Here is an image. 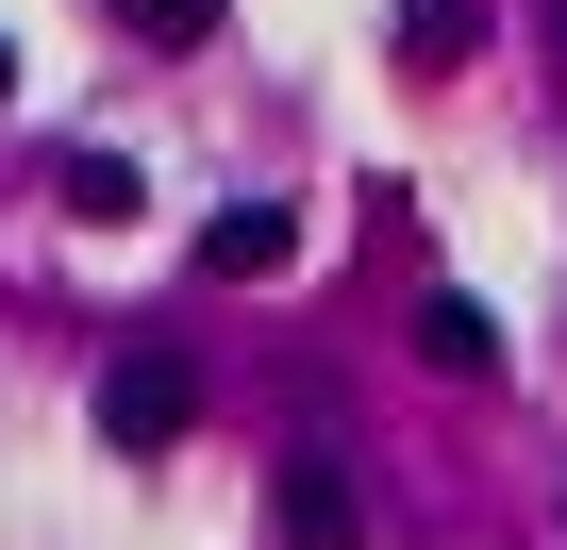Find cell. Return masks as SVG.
I'll use <instances>...</instances> for the list:
<instances>
[{"label":"cell","mask_w":567,"mask_h":550,"mask_svg":"<svg viewBox=\"0 0 567 550\" xmlns=\"http://www.w3.org/2000/svg\"><path fill=\"white\" fill-rule=\"evenodd\" d=\"M200 267H217V284H284V267H301V217L234 200V217H200Z\"/></svg>","instance_id":"obj_2"},{"label":"cell","mask_w":567,"mask_h":550,"mask_svg":"<svg viewBox=\"0 0 567 550\" xmlns=\"http://www.w3.org/2000/svg\"><path fill=\"white\" fill-rule=\"evenodd\" d=\"M417 351H434L451 384H484V367H501V318H484L467 284H434V301H417Z\"/></svg>","instance_id":"obj_4"},{"label":"cell","mask_w":567,"mask_h":550,"mask_svg":"<svg viewBox=\"0 0 567 550\" xmlns=\"http://www.w3.org/2000/svg\"><path fill=\"white\" fill-rule=\"evenodd\" d=\"M284 550H368V500H351V467H284Z\"/></svg>","instance_id":"obj_3"},{"label":"cell","mask_w":567,"mask_h":550,"mask_svg":"<svg viewBox=\"0 0 567 550\" xmlns=\"http://www.w3.org/2000/svg\"><path fill=\"white\" fill-rule=\"evenodd\" d=\"M184 417H200V384H184L167 351H117V367H101V434H117V450H167Z\"/></svg>","instance_id":"obj_1"},{"label":"cell","mask_w":567,"mask_h":550,"mask_svg":"<svg viewBox=\"0 0 567 550\" xmlns=\"http://www.w3.org/2000/svg\"><path fill=\"white\" fill-rule=\"evenodd\" d=\"M467 34H484V0H401V68H451Z\"/></svg>","instance_id":"obj_5"},{"label":"cell","mask_w":567,"mask_h":550,"mask_svg":"<svg viewBox=\"0 0 567 550\" xmlns=\"http://www.w3.org/2000/svg\"><path fill=\"white\" fill-rule=\"evenodd\" d=\"M117 18H134V34H151V51H200V34H217V18H234V0H117Z\"/></svg>","instance_id":"obj_7"},{"label":"cell","mask_w":567,"mask_h":550,"mask_svg":"<svg viewBox=\"0 0 567 550\" xmlns=\"http://www.w3.org/2000/svg\"><path fill=\"white\" fill-rule=\"evenodd\" d=\"M0 84H18V51H0Z\"/></svg>","instance_id":"obj_8"},{"label":"cell","mask_w":567,"mask_h":550,"mask_svg":"<svg viewBox=\"0 0 567 550\" xmlns=\"http://www.w3.org/2000/svg\"><path fill=\"white\" fill-rule=\"evenodd\" d=\"M68 217H101V234H117V217H134V167H117V151H68Z\"/></svg>","instance_id":"obj_6"}]
</instances>
